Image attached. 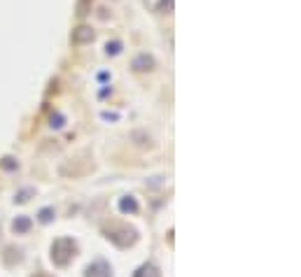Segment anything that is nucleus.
<instances>
[{"mask_svg": "<svg viewBox=\"0 0 301 277\" xmlns=\"http://www.w3.org/2000/svg\"><path fill=\"white\" fill-rule=\"evenodd\" d=\"M122 210H131V212H136L138 210V205L133 201H122Z\"/></svg>", "mask_w": 301, "mask_h": 277, "instance_id": "f03ea898", "label": "nucleus"}, {"mask_svg": "<svg viewBox=\"0 0 301 277\" xmlns=\"http://www.w3.org/2000/svg\"><path fill=\"white\" fill-rule=\"evenodd\" d=\"M30 226V221L28 219H19V221H14V231H26Z\"/></svg>", "mask_w": 301, "mask_h": 277, "instance_id": "f257e3e1", "label": "nucleus"}]
</instances>
